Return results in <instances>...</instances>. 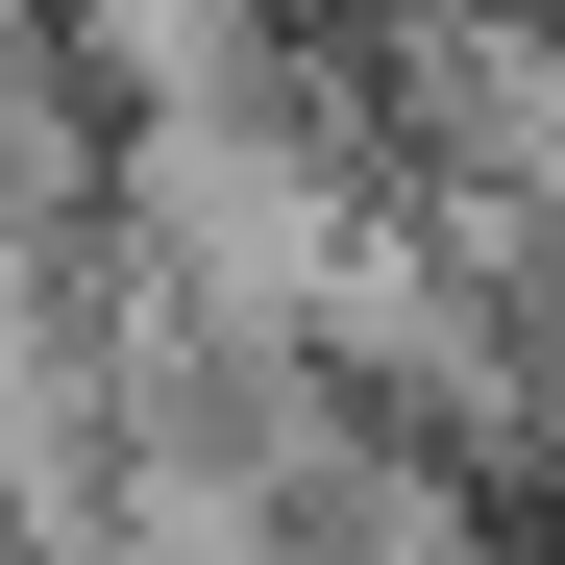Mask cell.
Masks as SVG:
<instances>
[{
    "instance_id": "6da1fadb",
    "label": "cell",
    "mask_w": 565,
    "mask_h": 565,
    "mask_svg": "<svg viewBox=\"0 0 565 565\" xmlns=\"http://www.w3.org/2000/svg\"><path fill=\"white\" fill-rule=\"evenodd\" d=\"M74 74L148 124V99H246V0H74Z\"/></svg>"
}]
</instances>
